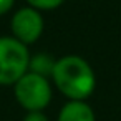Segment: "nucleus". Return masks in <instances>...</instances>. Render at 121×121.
<instances>
[{"instance_id": "obj_7", "label": "nucleus", "mask_w": 121, "mask_h": 121, "mask_svg": "<svg viewBox=\"0 0 121 121\" xmlns=\"http://www.w3.org/2000/svg\"><path fill=\"white\" fill-rule=\"evenodd\" d=\"M27 5L38 10V12H50V10H56L58 7H61L65 4V0H25Z\"/></svg>"}, {"instance_id": "obj_2", "label": "nucleus", "mask_w": 121, "mask_h": 121, "mask_svg": "<svg viewBox=\"0 0 121 121\" xmlns=\"http://www.w3.org/2000/svg\"><path fill=\"white\" fill-rule=\"evenodd\" d=\"M30 56L28 47L12 35L0 37V86H13L28 71Z\"/></svg>"}, {"instance_id": "obj_4", "label": "nucleus", "mask_w": 121, "mask_h": 121, "mask_svg": "<svg viewBox=\"0 0 121 121\" xmlns=\"http://www.w3.org/2000/svg\"><path fill=\"white\" fill-rule=\"evenodd\" d=\"M10 30L12 37L22 42L23 45L30 47L38 42L45 30V18L42 12L32 9V7H22L18 9L10 20Z\"/></svg>"}, {"instance_id": "obj_6", "label": "nucleus", "mask_w": 121, "mask_h": 121, "mask_svg": "<svg viewBox=\"0 0 121 121\" xmlns=\"http://www.w3.org/2000/svg\"><path fill=\"white\" fill-rule=\"evenodd\" d=\"M56 58H53L50 53H37L30 56V63H28V71L47 76L52 80V73L55 68Z\"/></svg>"}, {"instance_id": "obj_3", "label": "nucleus", "mask_w": 121, "mask_h": 121, "mask_svg": "<svg viewBox=\"0 0 121 121\" xmlns=\"http://www.w3.org/2000/svg\"><path fill=\"white\" fill-rule=\"evenodd\" d=\"M13 96L25 111H45L53 98L52 80L27 71L13 85Z\"/></svg>"}, {"instance_id": "obj_1", "label": "nucleus", "mask_w": 121, "mask_h": 121, "mask_svg": "<svg viewBox=\"0 0 121 121\" xmlns=\"http://www.w3.org/2000/svg\"><path fill=\"white\" fill-rule=\"evenodd\" d=\"M52 83L68 101H86L96 90V75L80 55H65L56 58Z\"/></svg>"}, {"instance_id": "obj_5", "label": "nucleus", "mask_w": 121, "mask_h": 121, "mask_svg": "<svg viewBox=\"0 0 121 121\" xmlns=\"http://www.w3.org/2000/svg\"><path fill=\"white\" fill-rule=\"evenodd\" d=\"M56 121H96V114L86 101H66L58 113Z\"/></svg>"}, {"instance_id": "obj_9", "label": "nucleus", "mask_w": 121, "mask_h": 121, "mask_svg": "<svg viewBox=\"0 0 121 121\" xmlns=\"http://www.w3.org/2000/svg\"><path fill=\"white\" fill-rule=\"evenodd\" d=\"M15 7V0H0V17L7 15Z\"/></svg>"}, {"instance_id": "obj_8", "label": "nucleus", "mask_w": 121, "mask_h": 121, "mask_svg": "<svg viewBox=\"0 0 121 121\" xmlns=\"http://www.w3.org/2000/svg\"><path fill=\"white\" fill-rule=\"evenodd\" d=\"M22 121H50L43 111H27Z\"/></svg>"}]
</instances>
